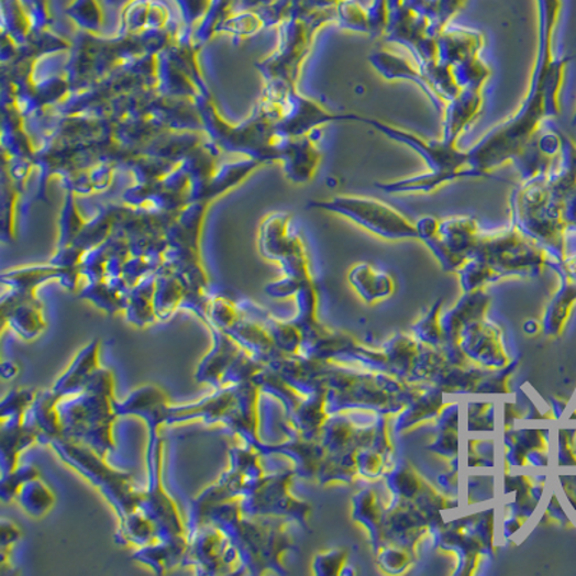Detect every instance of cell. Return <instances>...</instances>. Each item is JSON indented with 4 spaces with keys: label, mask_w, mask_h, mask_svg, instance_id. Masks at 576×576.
I'll list each match as a JSON object with an SVG mask.
<instances>
[{
    "label": "cell",
    "mask_w": 576,
    "mask_h": 576,
    "mask_svg": "<svg viewBox=\"0 0 576 576\" xmlns=\"http://www.w3.org/2000/svg\"><path fill=\"white\" fill-rule=\"evenodd\" d=\"M185 287L182 281L166 266L156 273L155 311L157 322H167L182 309Z\"/></svg>",
    "instance_id": "29"
},
{
    "label": "cell",
    "mask_w": 576,
    "mask_h": 576,
    "mask_svg": "<svg viewBox=\"0 0 576 576\" xmlns=\"http://www.w3.org/2000/svg\"><path fill=\"white\" fill-rule=\"evenodd\" d=\"M21 538L22 532L21 529L18 528V524L13 523L12 520L3 519L2 539H0V569H2V574L9 566L12 546L15 545L18 541H21Z\"/></svg>",
    "instance_id": "39"
},
{
    "label": "cell",
    "mask_w": 576,
    "mask_h": 576,
    "mask_svg": "<svg viewBox=\"0 0 576 576\" xmlns=\"http://www.w3.org/2000/svg\"><path fill=\"white\" fill-rule=\"evenodd\" d=\"M470 258L485 264L495 281L503 276H527L539 272L545 264L546 251L510 224L500 230L481 231Z\"/></svg>",
    "instance_id": "7"
},
{
    "label": "cell",
    "mask_w": 576,
    "mask_h": 576,
    "mask_svg": "<svg viewBox=\"0 0 576 576\" xmlns=\"http://www.w3.org/2000/svg\"><path fill=\"white\" fill-rule=\"evenodd\" d=\"M101 341L95 339L82 347L77 356L74 357L71 365L65 369L64 374L55 380L51 391L62 401L64 398L74 397L86 389L90 380L101 368L100 364Z\"/></svg>",
    "instance_id": "20"
},
{
    "label": "cell",
    "mask_w": 576,
    "mask_h": 576,
    "mask_svg": "<svg viewBox=\"0 0 576 576\" xmlns=\"http://www.w3.org/2000/svg\"><path fill=\"white\" fill-rule=\"evenodd\" d=\"M188 541L182 566H192L195 574L218 575L228 571L232 574L231 566L240 568L239 552L215 524L208 522L189 531Z\"/></svg>",
    "instance_id": "12"
},
{
    "label": "cell",
    "mask_w": 576,
    "mask_h": 576,
    "mask_svg": "<svg viewBox=\"0 0 576 576\" xmlns=\"http://www.w3.org/2000/svg\"><path fill=\"white\" fill-rule=\"evenodd\" d=\"M562 218L568 230H576V188L566 197L562 206Z\"/></svg>",
    "instance_id": "42"
},
{
    "label": "cell",
    "mask_w": 576,
    "mask_h": 576,
    "mask_svg": "<svg viewBox=\"0 0 576 576\" xmlns=\"http://www.w3.org/2000/svg\"><path fill=\"white\" fill-rule=\"evenodd\" d=\"M235 303L245 319L253 320L267 330L280 352L285 355H300L301 333L295 323L274 318L263 306L250 299L235 297Z\"/></svg>",
    "instance_id": "21"
},
{
    "label": "cell",
    "mask_w": 576,
    "mask_h": 576,
    "mask_svg": "<svg viewBox=\"0 0 576 576\" xmlns=\"http://www.w3.org/2000/svg\"><path fill=\"white\" fill-rule=\"evenodd\" d=\"M343 25L352 31L369 34V16L359 4L347 3L341 13Z\"/></svg>",
    "instance_id": "40"
},
{
    "label": "cell",
    "mask_w": 576,
    "mask_h": 576,
    "mask_svg": "<svg viewBox=\"0 0 576 576\" xmlns=\"http://www.w3.org/2000/svg\"><path fill=\"white\" fill-rule=\"evenodd\" d=\"M49 447L64 464L80 474L100 491L101 496H104L119 520L139 509L142 490L136 489L132 473L110 466L106 457H101L95 450L77 441L58 439L53 441Z\"/></svg>",
    "instance_id": "5"
},
{
    "label": "cell",
    "mask_w": 576,
    "mask_h": 576,
    "mask_svg": "<svg viewBox=\"0 0 576 576\" xmlns=\"http://www.w3.org/2000/svg\"><path fill=\"white\" fill-rule=\"evenodd\" d=\"M16 500L23 512L32 519H42L54 509L57 496L41 477H36L22 486Z\"/></svg>",
    "instance_id": "30"
},
{
    "label": "cell",
    "mask_w": 576,
    "mask_h": 576,
    "mask_svg": "<svg viewBox=\"0 0 576 576\" xmlns=\"http://www.w3.org/2000/svg\"><path fill=\"white\" fill-rule=\"evenodd\" d=\"M512 224L546 253L562 259L566 228L562 218V206L552 193L550 171L522 180L510 197Z\"/></svg>",
    "instance_id": "4"
},
{
    "label": "cell",
    "mask_w": 576,
    "mask_h": 576,
    "mask_svg": "<svg viewBox=\"0 0 576 576\" xmlns=\"http://www.w3.org/2000/svg\"><path fill=\"white\" fill-rule=\"evenodd\" d=\"M225 333L230 334L245 352L266 366L285 355L278 350L276 342L273 341L266 329L259 326L253 320L245 319L244 315L239 322L225 330Z\"/></svg>",
    "instance_id": "25"
},
{
    "label": "cell",
    "mask_w": 576,
    "mask_h": 576,
    "mask_svg": "<svg viewBox=\"0 0 576 576\" xmlns=\"http://www.w3.org/2000/svg\"><path fill=\"white\" fill-rule=\"evenodd\" d=\"M188 543V538L170 542L157 541L152 545L139 547L132 555V560L148 566L155 571V574L162 575L182 565Z\"/></svg>",
    "instance_id": "27"
},
{
    "label": "cell",
    "mask_w": 576,
    "mask_h": 576,
    "mask_svg": "<svg viewBox=\"0 0 576 576\" xmlns=\"http://www.w3.org/2000/svg\"><path fill=\"white\" fill-rule=\"evenodd\" d=\"M36 477H41V473L34 464H23V466L18 467L15 472L3 476L0 480V499L3 503L16 499L22 486Z\"/></svg>",
    "instance_id": "38"
},
{
    "label": "cell",
    "mask_w": 576,
    "mask_h": 576,
    "mask_svg": "<svg viewBox=\"0 0 576 576\" xmlns=\"http://www.w3.org/2000/svg\"><path fill=\"white\" fill-rule=\"evenodd\" d=\"M369 125L388 137L389 141L403 144L417 153L425 162L430 170L458 171L466 170L468 167V152L443 141V139H429L421 136L411 130L398 128V125L383 122L375 118H366L355 113V122Z\"/></svg>",
    "instance_id": "10"
},
{
    "label": "cell",
    "mask_w": 576,
    "mask_h": 576,
    "mask_svg": "<svg viewBox=\"0 0 576 576\" xmlns=\"http://www.w3.org/2000/svg\"><path fill=\"white\" fill-rule=\"evenodd\" d=\"M561 0H539V35L535 67L527 96L512 118L497 124L468 152V165L494 179V171L512 164L536 136L546 120L561 114V91L571 57H556L554 36Z\"/></svg>",
    "instance_id": "1"
},
{
    "label": "cell",
    "mask_w": 576,
    "mask_h": 576,
    "mask_svg": "<svg viewBox=\"0 0 576 576\" xmlns=\"http://www.w3.org/2000/svg\"><path fill=\"white\" fill-rule=\"evenodd\" d=\"M82 299L90 300L97 308L107 311L109 314L119 313L125 310L124 292L118 290L109 281H96L84 288L80 292Z\"/></svg>",
    "instance_id": "34"
},
{
    "label": "cell",
    "mask_w": 576,
    "mask_h": 576,
    "mask_svg": "<svg viewBox=\"0 0 576 576\" xmlns=\"http://www.w3.org/2000/svg\"><path fill=\"white\" fill-rule=\"evenodd\" d=\"M208 522L220 528L239 552L240 568L236 574L263 575L269 571L287 574L283 568V556L292 550L287 519L251 518L241 510V499H232L212 509Z\"/></svg>",
    "instance_id": "2"
},
{
    "label": "cell",
    "mask_w": 576,
    "mask_h": 576,
    "mask_svg": "<svg viewBox=\"0 0 576 576\" xmlns=\"http://www.w3.org/2000/svg\"><path fill=\"white\" fill-rule=\"evenodd\" d=\"M485 107V88H466L445 104L443 118V134L445 143L457 146L459 137L476 122Z\"/></svg>",
    "instance_id": "18"
},
{
    "label": "cell",
    "mask_w": 576,
    "mask_h": 576,
    "mask_svg": "<svg viewBox=\"0 0 576 576\" xmlns=\"http://www.w3.org/2000/svg\"><path fill=\"white\" fill-rule=\"evenodd\" d=\"M310 208L336 213L380 239H417L416 222L379 199L359 197V195H339L324 201H311Z\"/></svg>",
    "instance_id": "8"
},
{
    "label": "cell",
    "mask_w": 576,
    "mask_h": 576,
    "mask_svg": "<svg viewBox=\"0 0 576 576\" xmlns=\"http://www.w3.org/2000/svg\"><path fill=\"white\" fill-rule=\"evenodd\" d=\"M418 67H420L421 73L424 74L431 87L434 88L436 95H439L440 99H443L445 103H448L450 100H453L454 97L462 91L454 80L453 68L450 67V65L434 59V62L420 64Z\"/></svg>",
    "instance_id": "33"
},
{
    "label": "cell",
    "mask_w": 576,
    "mask_h": 576,
    "mask_svg": "<svg viewBox=\"0 0 576 576\" xmlns=\"http://www.w3.org/2000/svg\"><path fill=\"white\" fill-rule=\"evenodd\" d=\"M38 391L32 388H15L4 395L0 403V421H23Z\"/></svg>",
    "instance_id": "37"
},
{
    "label": "cell",
    "mask_w": 576,
    "mask_h": 576,
    "mask_svg": "<svg viewBox=\"0 0 576 576\" xmlns=\"http://www.w3.org/2000/svg\"><path fill=\"white\" fill-rule=\"evenodd\" d=\"M155 276L144 277L141 283L130 288L125 296V319L133 326L144 328L157 322L155 311Z\"/></svg>",
    "instance_id": "28"
},
{
    "label": "cell",
    "mask_w": 576,
    "mask_h": 576,
    "mask_svg": "<svg viewBox=\"0 0 576 576\" xmlns=\"http://www.w3.org/2000/svg\"><path fill=\"white\" fill-rule=\"evenodd\" d=\"M345 560V552L341 550L324 552L315 556L314 573L318 575L339 574V566H342Z\"/></svg>",
    "instance_id": "41"
},
{
    "label": "cell",
    "mask_w": 576,
    "mask_h": 576,
    "mask_svg": "<svg viewBox=\"0 0 576 576\" xmlns=\"http://www.w3.org/2000/svg\"><path fill=\"white\" fill-rule=\"evenodd\" d=\"M115 380L113 370L100 368L82 392L58 403L64 429L63 439L77 441L101 457L114 452Z\"/></svg>",
    "instance_id": "3"
},
{
    "label": "cell",
    "mask_w": 576,
    "mask_h": 576,
    "mask_svg": "<svg viewBox=\"0 0 576 576\" xmlns=\"http://www.w3.org/2000/svg\"><path fill=\"white\" fill-rule=\"evenodd\" d=\"M2 324L11 329L23 341L32 342L45 332L46 319L44 306L36 296H26L18 291L3 292Z\"/></svg>",
    "instance_id": "14"
},
{
    "label": "cell",
    "mask_w": 576,
    "mask_h": 576,
    "mask_svg": "<svg viewBox=\"0 0 576 576\" xmlns=\"http://www.w3.org/2000/svg\"><path fill=\"white\" fill-rule=\"evenodd\" d=\"M208 329L212 334V350L199 362L195 379L198 384H206L212 389H218L222 388V380L228 369L244 350L221 329L215 326H208Z\"/></svg>",
    "instance_id": "19"
},
{
    "label": "cell",
    "mask_w": 576,
    "mask_h": 576,
    "mask_svg": "<svg viewBox=\"0 0 576 576\" xmlns=\"http://www.w3.org/2000/svg\"><path fill=\"white\" fill-rule=\"evenodd\" d=\"M453 76L459 90L466 88H485L491 71L489 65L483 62L480 55L453 65Z\"/></svg>",
    "instance_id": "36"
},
{
    "label": "cell",
    "mask_w": 576,
    "mask_h": 576,
    "mask_svg": "<svg viewBox=\"0 0 576 576\" xmlns=\"http://www.w3.org/2000/svg\"><path fill=\"white\" fill-rule=\"evenodd\" d=\"M573 124L576 125V109H575V113H574V118H573Z\"/></svg>",
    "instance_id": "44"
},
{
    "label": "cell",
    "mask_w": 576,
    "mask_h": 576,
    "mask_svg": "<svg viewBox=\"0 0 576 576\" xmlns=\"http://www.w3.org/2000/svg\"><path fill=\"white\" fill-rule=\"evenodd\" d=\"M462 179H487L485 175L480 174L473 167H468L466 170L458 171H443V170H430L424 174L410 176V178H403L398 180H391V182L376 184V188L383 190L388 195H402V193H432L436 192L443 186L455 182V180Z\"/></svg>",
    "instance_id": "23"
},
{
    "label": "cell",
    "mask_w": 576,
    "mask_h": 576,
    "mask_svg": "<svg viewBox=\"0 0 576 576\" xmlns=\"http://www.w3.org/2000/svg\"><path fill=\"white\" fill-rule=\"evenodd\" d=\"M114 541L119 545L136 546L139 550V547L157 542L156 529L151 520L137 509L125 516L124 519L119 520Z\"/></svg>",
    "instance_id": "31"
},
{
    "label": "cell",
    "mask_w": 576,
    "mask_h": 576,
    "mask_svg": "<svg viewBox=\"0 0 576 576\" xmlns=\"http://www.w3.org/2000/svg\"><path fill=\"white\" fill-rule=\"evenodd\" d=\"M139 510L155 527L157 541L188 538L182 513L164 486V439L160 427H147L146 487L142 490Z\"/></svg>",
    "instance_id": "6"
},
{
    "label": "cell",
    "mask_w": 576,
    "mask_h": 576,
    "mask_svg": "<svg viewBox=\"0 0 576 576\" xmlns=\"http://www.w3.org/2000/svg\"><path fill=\"white\" fill-rule=\"evenodd\" d=\"M171 406V399L159 385L147 384L134 389L124 401L115 402V411L119 417L133 416L148 425H166L167 416Z\"/></svg>",
    "instance_id": "17"
},
{
    "label": "cell",
    "mask_w": 576,
    "mask_h": 576,
    "mask_svg": "<svg viewBox=\"0 0 576 576\" xmlns=\"http://www.w3.org/2000/svg\"><path fill=\"white\" fill-rule=\"evenodd\" d=\"M372 68L387 81H408L416 84L418 88L427 96V99L434 106L436 113L443 115L445 101L440 99L439 95L431 87L424 74L416 62H411L401 54L391 53V51H376L369 55Z\"/></svg>",
    "instance_id": "15"
},
{
    "label": "cell",
    "mask_w": 576,
    "mask_h": 576,
    "mask_svg": "<svg viewBox=\"0 0 576 576\" xmlns=\"http://www.w3.org/2000/svg\"><path fill=\"white\" fill-rule=\"evenodd\" d=\"M209 323L207 326H215L221 330H228L232 324L239 322L243 314L232 297L222 295V292L209 290Z\"/></svg>",
    "instance_id": "35"
},
{
    "label": "cell",
    "mask_w": 576,
    "mask_h": 576,
    "mask_svg": "<svg viewBox=\"0 0 576 576\" xmlns=\"http://www.w3.org/2000/svg\"><path fill=\"white\" fill-rule=\"evenodd\" d=\"M296 472L266 474L250 495L241 499V510L251 518H280L306 524L310 506L290 494Z\"/></svg>",
    "instance_id": "11"
},
{
    "label": "cell",
    "mask_w": 576,
    "mask_h": 576,
    "mask_svg": "<svg viewBox=\"0 0 576 576\" xmlns=\"http://www.w3.org/2000/svg\"><path fill=\"white\" fill-rule=\"evenodd\" d=\"M234 406L235 387L228 385V387L213 389V392L201 401L186 403V406H171L166 425L185 424V422L195 420H201L208 425L222 424Z\"/></svg>",
    "instance_id": "16"
},
{
    "label": "cell",
    "mask_w": 576,
    "mask_h": 576,
    "mask_svg": "<svg viewBox=\"0 0 576 576\" xmlns=\"http://www.w3.org/2000/svg\"><path fill=\"white\" fill-rule=\"evenodd\" d=\"M350 278L353 287L368 300L380 299L391 295L394 290L392 277L372 267L370 264H357Z\"/></svg>",
    "instance_id": "32"
},
{
    "label": "cell",
    "mask_w": 576,
    "mask_h": 576,
    "mask_svg": "<svg viewBox=\"0 0 576 576\" xmlns=\"http://www.w3.org/2000/svg\"><path fill=\"white\" fill-rule=\"evenodd\" d=\"M485 48V35L468 27H447L436 35V55L439 62L453 65L478 57Z\"/></svg>",
    "instance_id": "22"
},
{
    "label": "cell",
    "mask_w": 576,
    "mask_h": 576,
    "mask_svg": "<svg viewBox=\"0 0 576 576\" xmlns=\"http://www.w3.org/2000/svg\"><path fill=\"white\" fill-rule=\"evenodd\" d=\"M20 374V366L13 361H4L2 364V376L3 379H12Z\"/></svg>",
    "instance_id": "43"
},
{
    "label": "cell",
    "mask_w": 576,
    "mask_h": 576,
    "mask_svg": "<svg viewBox=\"0 0 576 576\" xmlns=\"http://www.w3.org/2000/svg\"><path fill=\"white\" fill-rule=\"evenodd\" d=\"M59 399L53 391H38L35 401L27 410L25 424L38 435L40 444L51 445L53 441L63 439L64 429L62 413L58 408Z\"/></svg>",
    "instance_id": "24"
},
{
    "label": "cell",
    "mask_w": 576,
    "mask_h": 576,
    "mask_svg": "<svg viewBox=\"0 0 576 576\" xmlns=\"http://www.w3.org/2000/svg\"><path fill=\"white\" fill-rule=\"evenodd\" d=\"M235 387V406L228 413L222 425L230 430L231 434L239 435L243 439L244 444L254 450H258L263 444L259 435V413L258 403L262 397V388L255 380H245L236 384Z\"/></svg>",
    "instance_id": "13"
},
{
    "label": "cell",
    "mask_w": 576,
    "mask_h": 576,
    "mask_svg": "<svg viewBox=\"0 0 576 576\" xmlns=\"http://www.w3.org/2000/svg\"><path fill=\"white\" fill-rule=\"evenodd\" d=\"M40 444L36 432L23 421H2L0 429V473L8 476L21 466L20 457L26 448Z\"/></svg>",
    "instance_id": "26"
},
{
    "label": "cell",
    "mask_w": 576,
    "mask_h": 576,
    "mask_svg": "<svg viewBox=\"0 0 576 576\" xmlns=\"http://www.w3.org/2000/svg\"><path fill=\"white\" fill-rule=\"evenodd\" d=\"M417 239L430 248L445 269H459L470 258L480 239L476 218L457 215L440 220L422 217L416 222Z\"/></svg>",
    "instance_id": "9"
}]
</instances>
